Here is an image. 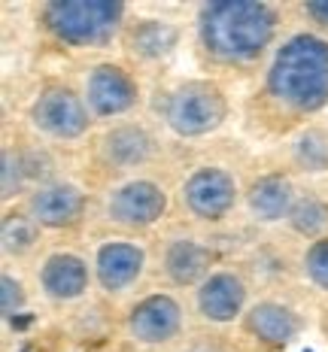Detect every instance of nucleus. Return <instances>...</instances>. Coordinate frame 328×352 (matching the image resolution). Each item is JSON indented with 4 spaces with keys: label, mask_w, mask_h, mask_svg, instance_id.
Returning a JSON list of instances; mask_svg holds the SVG:
<instances>
[{
    "label": "nucleus",
    "mask_w": 328,
    "mask_h": 352,
    "mask_svg": "<svg viewBox=\"0 0 328 352\" xmlns=\"http://www.w3.org/2000/svg\"><path fill=\"white\" fill-rule=\"evenodd\" d=\"M276 98L298 109H313L328 98V46L316 36H295L283 46L271 70Z\"/></svg>",
    "instance_id": "1"
},
{
    "label": "nucleus",
    "mask_w": 328,
    "mask_h": 352,
    "mask_svg": "<svg viewBox=\"0 0 328 352\" xmlns=\"http://www.w3.org/2000/svg\"><path fill=\"white\" fill-rule=\"evenodd\" d=\"M274 34V19L267 6L250 0H228L204 12V40L210 52L228 61L255 55Z\"/></svg>",
    "instance_id": "2"
},
{
    "label": "nucleus",
    "mask_w": 328,
    "mask_h": 352,
    "mask_svg": "<svg viewBox=\"0 0 328 352\" xmlns=\"http://www.w3.org/2000/svg\"><path fill=\"white\" fill-rule=\"evenodd\" d=\"M119 12V3L109 0H61L49 6V25L70 43H94L113 31Z\"/></svg>",
    "instance_id": "3"
},
{
    "label": "nucleus",
    "mask_w": 328,
    "mask_h": 352,
    "mask_svg": "<svg viewBox=\"0 0 328 352\" xmlns=\"http://www.w3.org/2000/svg\"><path fill=\"white\" fill-rule=\"evenodd\" d=\"M225 116V100L216 88L210 85H186L171 98L167 107V122L179 131V134H204V131L216 128Z\"/></svg>",
    "instance_id": "4"
},
{
    "label": "nucleus",
    "mask_w": 328,
    "mask_h": 352,
    "mask_svg": "<svg viewBox=\"0 0 328 352\" xmlns=\"http://www.w3.org/2000/svg\"><path fill=\"white\" fill-rule=\"evenodd\" d=\"M34 122L55 137H76L85 131V113L70 91H46L34 107Z\"/></svg>",
    "instance_id": "5"
},
{
    "label": "nucleus",
    "mask_w": 328,
    "mask_h": 352,
    "mask_svg": "<svg viewBox=\"0 0 328 352\" xmlns=\"http://www.w3.org/2000/svg\"><path fill=\"white\" fill-rule=\"evenodd\" d=\"M186 201L198 216H222L234 201V182L222 170H198L186 182Z\"/></svg>",
    "instance_id": "6"
},
{
    "label": "nucleus",
    "mask_w": 328,
    "mask_h": 352,
    "mask_svg": "<svg viewBox=\"0 0 328 352\" xmlns=\"http://www.w3.org/2000/svg\"><path fill=\"white\" fill-rule=\"evenodd\" d=\"M164 210V195L152 182H131L109 204L116 222L122 225H149L162 216Z\"/></svg>",
    "instance_id": "7"
},
{
    "label": "nucleus",
    "mask_w": 328,
    "mask_h": 352,
    "mask_svg": "<svg viewBox=\"0 0 328 352\" xmlns=\"http://www.w3.org/2000/svg\"><path fill=\"white\" fill-rule=\"evenodd\" d=\"M179 325V307L171 298L155 295L143 300L134 313H131V334L143 343H158L167 340Z\"/></svg>",
    "instance_id": "8"
},
{
    "label": "nucleus",
    "mask_w": 328,
    "mask_h": 352,
    "mask_svg": "<svg viewBox=\"0 0 328 352\" xmlns=\"http://www.w3.org/2000/svg\"><path fill=\"white\" fill-rule=\"evenodd\" d=\"M89 100L100 116L122 113L134 104V85L128 82V76L116 67H100L91 73L89 82Z\"/></svg>",
    "instance_id": "9"
},
{
    "label": "nucleus",
    "mask_w": 328,
    "mask_h": 352,
    "mask_svg": "<svg viewBox=\"0 0 328 352\" xmlns=\"http://www.w3.org/2000/svg\"><path fill=\"white\" fill-rule=\"evenodd\" d=\"M198 304H201L204 316L213 322L234 319V313L240 310V304H243V285L231 274H219L210 283H204Z\"/></svg>",
    "instance_id": "10"
},
{
    "label": "nucleus",
    "mask_w": 328,
    "mask_h": 352,
    "mask_svg": "<svg viewBox=\"0 0 328 352\" xmlns=\"http://www.w3.org/2000/svg\"><path fill=\"white\" fill-rule=\"evenodd\" d=\"M143 255L137 246L128 243H109L98 252V276L107 289H122L140 274Z\"/></svg>",
    "instance_id": "11"
},
{
    "label": "nucleus",
    "mask_w": 328,
    "mask_h": 352,
    "mask_svg": "<svg viewBox=\"0 0 328 352\" xmlns=\"http://www.w3.org/2000/svg\"><path fill=\"white\" fill-rule=\"evenodd\" d=\"M31 210H34L36 222H43V225H67L83 210V197L70 186H55V188L34 195Z\"/></svg>",
    "instance_id": "12"
},
{
    "label": "nucleus",
    "mask_w": 328,
    "mask_h": 352,
    "mask_svg": "<svg viewBox=\"0 0 328 352\" xmlns=\"http://www.w3.org/2000/svg\"><path fill=\"white\" fill-rule=\"evenodd\" d=\"M43 285L55 298H76L85 289V267L73 255H55L43 267Z\"/></svg>",
    "instance_id": "13"
},
{
    "label": "nucleus",
    "mask_w": 328,
    "mask_h": 352,
    "mask_svg": "<svg viewBox=\"0 0 328 352\" xmlns=\"http://www.w3.org/2000/svg\"><path fill=\"white\" fill-rule=\"evenodd\" d=\"M250 328L267 343H286L295 334V316L276 304H261L250 313Z\"/></svg>",
    "instance_id": "14"
},
{
    "label": "nucleus",
    "mask_w": 328,
    "mask_h": 352,
    "mask_svg": "<svg viewBox=\"0 0 328 352\" xmlns=\"http://www.w3.org/2000/svg\"><path fill=\"white\" fill-rule=\"evenodd\" d=\"M250 207L259 219L274 222V219H280L289 207V186L280 176H267V179L255 182L250 192Z\"/></svg>",
    "instance_id": "15"
},
{
    "label": "nucleus",
    "mask_w": 328,
    "mask_h": 352,
    "mask_svg": "<svg viewBox=\"0 0 328 352\" xmlns=\"http://www.w3.org/2000/svg\"><path fill=\"white\" fill-rule=\"evenodd\" d=\"M204 267H207V252L198 243H192V240H179V243L167 249V274L177 283L198 280Z\"/></svg>",
    "instance_id": "16"
},
{
    "label": "nucleus",
    "mask_w": 328,
    "mask_h": 352,
    "mask_svg": "<svg viewBox=\"0 0 328 352\" xmlns=\"http://www.w3.org/2000/svg\"><path fill=\"white\" fill-rule=\"evenodd\" d=\"M107 155L116 164H137L149 155V137L137 128H119L107 137Z\"/></svg>",
    "instance_id": "17"
},
{
    "label": "nucleus",
    "mask_w": 328,
    "mask_h": 352,
    "mask_svg": "<svg viewBox=\"0 0 328 352\" xmlns=\"http://www.w3.org/2000/svg\"><path fill=\"white\" fill-rule=\"evenodd\" d=\"M171 43H173L171 28L158 25V21H146L140 31L134 34V49L143 55H162Z\"/></svg>",
    "instance_id": "18"
},
{
    "label": "nucleus",
    "mask_w": 328,
    "mask_h": 352,
    "mask_svg": "<svg viewBox=\"0 0 328 352\" xmlns=\"http://www.w3.org/2000/svg\"><path fill=\"white\" fill-rule=\"evenodd\" d=\"M325 219H328L325 207L319 201H313V197L298 201V207L292 210V225L301 234H316L319 228H325Z\"/></svg>",
    "instance_id": "19"
},
{
    "label": "nucleus",
    "mask_w": 328,
    "mask_h": 352,
    "mask_svg": "<svg viewBox=\"0 0 328 352\" xmlns=\"http://www.w3.org/2000/svg\"><path fill=\"white\" fill-rule=\"evenodd\" d=\"M3 243H6V249H28L34 243V225L28 222V219H19V216H10L3 222Z\"/></svg>",
    "instance_id": "20"
},
{
    "label": "nucleus",
    "mask_w": 328,
    "mask_h": 352,
    "mask_svg": "<svg viewBox=\"0 0 328 352\" xmlns=\"http://www.w3.org/2000/svg\"><path fill=\"white\" fill-rule=\"evenodd\" d=\"M307 274L316 280L319 285H325L328 289V240L322 243H316L307 252Z\"/></svg>",
    "instance_id": "21"
},
{
    "label": "nucleus",
    "mask_w": 328,
    "mask_h": 352,
    "mask_svg": "<svg viewBox=\"0 0 328 352\" xmlns=\"http://www.w3.org/2000/svg\"><path fill=\"white\" fill-rule=\"evenodd\" d=\"M19 300H21L19 285H12L10 276H3V313H12V307H16Z\"/></svg>",
    "instance_id": "22"
},
{
    "label": "nucleus",
    "mask_w": 328,
    "mask_h": 352,
    "mask_svg": "<svg viewBox=\"0 0 328 352\" xmlns=\"http://www.w3.org/2000/svg\"><path fill=\"white\" fill-rule=\"evenodd\" d=\"M12 170H16L12 167V155H3V195H12Z\"/></svg>",
    "instance_id": "23"
},
{
    "label": "nucleus",
    "mask_w": 328,
    "mask_h": 352,
    "mask_svg": "<svg viewBox=\"0 0 328 352\" xmlns=\"http://www.w3.org/2000/svg\"><path fill=\"white\" fill-rule=\"evenodd\" d=\"M307 10H310L319 21H322V25H328V0H316V3H310Z\"/></svg>",
    "instance_id": "24"
}]
</instances>
